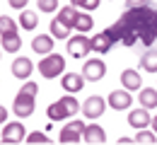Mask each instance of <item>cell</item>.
<instances>
[{"label": "cell", "mask_w": 157, "mask_h": 145, "mask_svg": "<svg viewBox=\"0 0 157 145\" xmlns=\"http://www.w3.org/2000/svg\"><path fill=\"white\" fill-rule=\"evenodd\" d=\"M36 5H39L41 12H53V10H58V0H39Z\"/></svg>", "instance_id": "obj_28"}, {"label": "cell", "mask_w": 157, "mask_h": 145, "mask_svg": "<svg viewBox=\"0 0 157 145\" xmlns=\"http://www.w3.org/2000/svg\"><path fill=\"white\" fill-rule=\"evenodd\" d=\"M36 92H39V85L36 82H27L20 87V92H17V97H15V104H12V111H15V116H20V119H27V116H32L34 114V99H36Z\"/></svg>", "instance_id": "obj_2"}, {"label": "cell", "mask_w": 157, "mask_h": 145, "mask_svg": "<svg viewBox=\"0 0 157 145\" xmlns=\"http://www.w3.org/2000/svg\"><path fill=\"white\" fill-rule=\"evenodd\" d=\"M5 121H7V109L0 104V124H5Z\"/></svg>", "instance_id": "obj_32"}, {"label": "cell", "mask_w": 157, "mask_h": 145, "mask_svg": "<svg viewBox=\"0 0 157 145\" xmlns=\"http://www.w3.org/2000/svg\"><path fill=\"white\" fill-rule=\"evenodd\" d=\"M111 46H114V41L109 36V32H101L97 36H92V51H97V53H106Z\"/></svg>", "instance_id": "obj_16"}, {"label": "cell", "mask_w": 157, "mask_h": 145, "mask_svg": "<svg viewBox=\"0 0 157 145\" xmlns=\"http://www.w3.org/2000/svg\"><path fill=\"white\" fill-rule=\"evenodd\" d=\"M78 7L75 5H68V7H60L58 12V20L65 24V27H70V29H75V22H78Z\"/></svg>", "instance_id": "obj_17"}, {"label": "cell", "mask_w": 157, "mask_h": 145, "mask_svg": "<svg viewBox=\"0 0 157 145\" xmlns=\"http://www.w3.org/2000/svg\"><path fill=\"white\" fill-rule=\"evenodd\" d=\"M82 75H85V80H90V82H97V80H101V78L106 75V65L99 61V58H92V61H87L82 65Z\"/></svg>", "instance_id": "obj_6"}, {"label": "cell", "mask_w": 157, "mask_h": 145, "mask_svg": "<svg viewBox=\"0 0 157 145\" xmlns=\"http://www.w3.org/2000/svg\"><path fill=\"white\" fill-rule=\"evenodd\" d=\"M121 85L126 87V90H140V75H138L136 70H123L121 73Z\"/></svg>", "instance_id": "obj_19"}, {"label": "cell", "mask_w": 157, "mask_h": 145, "mask_svg": "<svg viewBox=\"0 0 157 145\" xmlns=\"http://www.w3.org/2000/svg\"><path fill=\"white\" fill-rule=\"evenodd\" d=\"M147 111H150V109H145V106L133 109V111L128 114V124L133 126V128H147V124H152V119H150Z\"/></svg>", "instance_id": "obj_12"}, {"label": "cell", "mask_w": 157, "mask_h": 145, "mask_svg": "<svg viewBox=\"0 0 157 145\" xmlns=\"http://www.w3.org/2000/svg\"><path fill=\"white\" fill-rule=\"evenodd\" d=\"M136 143H155V133H150V131H145V128H138V135H136Z\"/></svg>", "instance_id": "obj_26"}, {"label": "cell", "mask_w": 157, "mask_h": 145, "mask_svg": "<svg viewBox=\"0 0 157 145\" xmlns=\"http://www.w3.org/2000/svg\"><path fill=\"white\" fill-rule=\"evenodd\" d=\"M90 51H92V39H87L85 34L70 36V41H68V53H70L73 58H85Z\"/></svg>", "instance_id": "obj_5"}, {"label": "cell", "mask_w": 157, "mask_h": 145, "mask_svg": "<svg viewBox=\"0 0 157 145\" xmlns=\"http://www.w3.org/2000/svg\"><path fill=\"white\" fill-rule=\"evenodd\" d=\"M140 65H143V70H147V73H157V48H147V51L140 56Z\"/></svg>", "instance_id": "obj_18"}, {"label": "cell", "mask_w": 157, "mask_h": 145, "mask_svg": "<svg viewBox=\"0 0 157 145\" xmlns=\"http://www.w3.org/2000/svg\"><path fill=\"white\" fill-rule=\"evenodd\" d=\"M60 87L65 92H80L85 87V75H78V73H65L63 80H60Z\"/></svg>", "instance_id": "obj_13"}, {"label": "cell", "mask_w": 157, "mask_h": 145, "mask_svg": "<svg viewBox=\"0 0 157 145\" xmlns=\"http://www.w3.org/2000/svg\"><path fill=\"white\" fill-rule=\"evenodd\" d=\"M85 143H104L106 140V133H104V128L97 124H90V126H85Z\"/></svg>", "instance_id": "obj_15"}, {"label": "cell", "mask_w": 157, "mask_h": 145, "mask_svg": "<svg viewBox=\"0 0 157 145\" xmlns=\"http://www.w3.org/2000/svg\"><path fill=\"white\" fill-rule=\"evenodd\" d=\"M32 48H34L36 53H41V56L51 53V51H53V34H39V36H34Z\"/></svg>", "instance_id": "obj_14"}, {"label": "cell", "mask_w": 157, "mask_h": 145, "mask_svg": "<svg viewBox=\"0 0 157 145\" xmlns=\"http://www.w3.org/2000/svg\"><path fill=\"white\" fill-rule=\"evenodd\" d=\"M143 5H150L147 0H126V7H143Z\"/></svg>", "instance_id": "obj_30"}, {"label": "cell", "mask_w": 157, "mask_h": 145, "mask_svg": "<svg viewBox=\"0 0 157 145\" xmlns=\"http://www.w3.org/2000/svg\"><path fill=\"white\" fill-rule=\"evenodd\" d=\"M32 70H34V63L29 61V58H24V56L15 58V63H12V75L17 80H27L32 75Z\"/></svg>", "instance_id": "obj_11"}, {"label": "cell", "mask_w": 157, "mask_h": 145, "mask_svg": "<svg viewBox=\"0 0 157 145\" xmlns=\"http://www.w3.org/2000/svg\"><path fill=\"white\" fill-rule=\"evenodd\" d=\"M63 70H65V58L58 53H46L39 63V73L46 80H53V78L63 75Z\"/></svg>", "instance_id": "obj_4"}, {"label": "cell", "mask_w": 157, "mask_h": 145, "mask_svg": "<svg viewBox=\"0 0 157 145\" xmlns=\"http://www.w3.org/2000/svg\"><path fill=\"white\" fill-rule=\"evenodd\" d=\"M2 140L5 143H22L24 140V126L20 121L5 124V128H2Z\"/></svg>", "instance_id": "obj_10"}, {"label": "cell", "mask_w": 157, "mask_h": 145, "mask_svg": "<svg viewBox=\"0 0 157 145\" xmlns=\"http://www.w3.org/2000/svg\"><path fill=\"white\" fill-rule=\"evenodd\" d=\"M82 133H85V124L82 121H70L60 131V143H80Z\"/></svg>", "instance_id": "obj_8"}, {"label": "cell", "mask_w": 157, "mask_h": 145, "mask_svg": "<svg viewBox=\"0 0 157 145\" xmlns=\"http://www.w3.org/2000/svg\"><path fill=\"white\" fill-rule=\"evenodd\" d=\"M20 24H22V29H27V32L36 29V24H39V17H36V12H32V10H22V15H20Z\"/></svg>", "instance_id": "obj_22"}, {"label": "cell", "mask_w": 157, "mask_h": 145, "mask_svg": "<svg viewBox=\"0 0 157 145\" xmlns=\"http://www.w3.org/2000/svg\"><path fill=\"white\" fill-rule=\"evenodd\" d=\"M48 27H51V34H53V39H68V36H70V27H65V24H63L58 17L51 22Z\"/></svg>", "instance_id": "obj_23"}, {"label": "cell", "mask_w": 157, "mask_h": 145, "mask_svg": "<svg viewBox=\"0 0 157 145\" xmlns=\"http://www.w3.org/2000/svg\"><path fill=\"white\" fill-rule=\"evenodd\" d=\"M7 53H15V51H20V46H22V39H20V34L15 32V34H5L2 36V44H0Z\"/></svg>", "instance_id": "obj_21"}, {"label": "cell", "mask_w": 157, "mask_h": 145, "mask_svg": "<svg viewBox=\"0 0 157 145\" xmlns=\"http://www.w3.org/2000/svg\"><path fill=\"white\" fill-rule=\"evenodd\" d=\"M80 109V102L75 97H60L58 102L48 104V109H46V116L51 119V121H65V119H70V116H75Z\"/></svg>", "instance_id": "obj_3"}, {"label": "cell", "mask_w": 157, "mask_h": 145, "mask_svg": "<svg viewBox=\"0 0 157 145\" xmlns=\"http://www.w3.org/2000/svg\"><path fill=\"white\" fill-rule=\"evenodd\" d=\"M152 128H155V133H157V116L152 119Z\"/></svg>", "instance_id": "obj_33"}, {"label": "cell", "mask_w": 157, "mask_h": 145, "mask_svg": "<svg viewBox=\"0 0 157 145\" xmlns=\"http://www.w3.org/2000/svg\"><path fill=\"white\" fill-rule=\"evenodd\" d=\"M106 104H109V102H104L101 97L92 94V97H87V99H85V104H82V111H85V116H87V119H99V116L104 114Z\"/></svg>", "instance_id": "obj_7"}, {"label": "cell", "mask_w": 157, "mask_h": 145, "mask_svg": "<svg viewBox=\"0 0 157 145\" xmlns=\"http://www.w3.org/2000/svg\"><path fill=\"white\" fill-rule=\"evenodd\" d=\"M106 32L114 44L121 41L123 46H136L140 41L143 46H152L157 39V10L152 5L128 7Z\"/></svg>", "instance_id": "obj_1"}, {"label": "cell", "mask_w": 157, "mask_h": 145, "mask_svg": "<svg viewBox=\"0 0 157 145\" xmlns=\"http://www.w3.org/2000/svg\"><path fill=\"white\" fill-rule=\"evenodd\" d=\"M92 27H94V20H92L90 15H85V12H80V15H78V22H75V29L85 34V32H90Z\"/></svg>", "instance_id": "obj_24"}, {"label": "cell", "mask_w": 157, "mask_h": 145, "mask_svg": "<svg viewBox=\"0 0 157 145\" xmlns=\"http://www.w3.org/2000/svg\"><path fill=\"white\" fill-rule=\"evenodd\" d=\"M138 102L143 104L145 109H155V106H157V90H152V87H145V90H140V97H138Z\"/></svg>", "instance_id": "obj_20"}, {"label": "cell", "mask_w": 157, "mask_h": 145, "mask_svg": "<svg viewBox=\"0 0 157 145\" xmlns=\"http://www.w3.org/2000/svg\"><path fill=\"white\" fill-rule=\"evenodd\" d=\"M10 5L17 7V10H24V7H27V0H10Z\"/></svg>", "instance_id": "obj_31"}, {"label": "cell", "mask_w": 157, "mask_h": 145, "mask_svg": "<svg viewBox=\"0 0 157 145\" xmlns=\"http://www.w3.org/2000/svg\"><path fill=\"white\" fill-rule=\"evenodd\" d=\"M70 5L82 7V10H97V7H99V0H70Z\"/></svg>", "instance_id": "obj_27"}, {"label": "cell", "mask_w": 157, "mask_h": 145, "mask_svg": "<svg viewBox=\"0 0 157 145\" xmlns=\"http://www.w3.org/2000/svg\"><path fill=\"white\" fill-rule=\"evenodd\" d=\"M17 32V24H15V20L12 17H0V36H5V34H15Z\"/></svg>", "instance_id": "obj_25"}, {"label": "cell", "mask_w": 157, "mask_h": 145, "mask_svg": "<svg viewBox=\"0 0 157 145\" xmlns=\"http://www.w3.org/2000/svg\"><path fill=\"white\" fill-rule=\"evenodd\" d=\"M109 106L111 109H116V111H123V109H128L133 99H131V90H114L111 94H109Z\"/></svg>", "instance_id": "obj_9"}, {"label": "cell", "mask_w": 157, "mask_h": 145, "mask_svg": "<svg viewBox=\"0 0 157 145\" xmlns=\"http://www.w3.org/2000/svg\"><path fill=\"white\" fill-rule=\"evenodd\" d=\"M27 143H51V140H48V135H46V133L34 131V133H29V135H27Z\"/></svg>", "instance_id": "obj_29"}]
</instances>
